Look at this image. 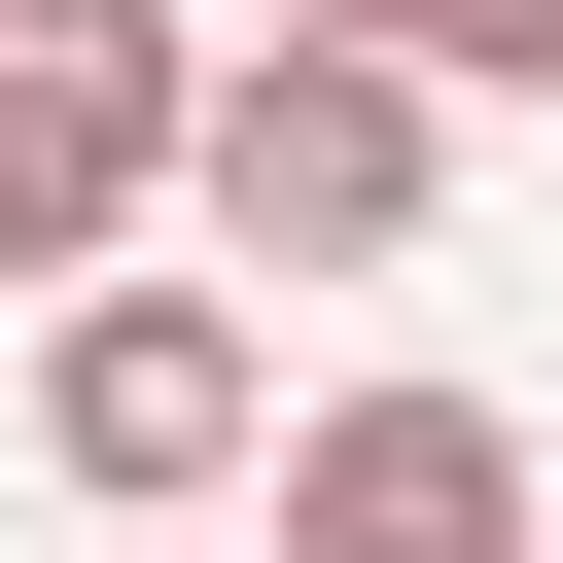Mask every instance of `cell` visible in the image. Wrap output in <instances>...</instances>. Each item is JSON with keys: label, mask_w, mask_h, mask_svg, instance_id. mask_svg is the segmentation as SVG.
Wrapping results in <instances>:
<instances>
[{"label": "cell", "mask_w": 563, "mask_h": 563, "mask_svg": "<svg viewBox=\"0 0 563 563\" xmlns=\"http://www.w3.org/2000/svg\"><path fill=\"white\" fill-rule=\"evenodd\" d=\"M35 457H70L106 528L246 493V457H282V352H246V282H70V317H35Z\"/></svg>", "instance_id": "obj_2"}, {"label": "cell", "mask_w": 563, "mask_h": 563, "mask_svg": "<svg viewBox=\"0 0 563 563\" xmlns=\"http://www.w3.org/2000/svg\"><path fill=\"white\" fill-rule=\"evenodd\" d=\"M176 141H211L176 0H0V282H106L176 211Z\"/></svg>", "instance_id": "obj_3"}, {"label": "cell", "mask_w": 563, "mask_h": 563, "mask_svg": "<svg viewBox=\"0 0 563 563\" xmlns=\"http://www.w3.org/2000/svg\"><path fill=\"white\" fill-rule=\"evenodd\" d=\"M282 563H563V528H528V422L493 387H317L282 422Z\"/></svg>", "instance_id": "obj_4"}, {"label": "cell", "mask_w": 563, "mask_h": 563, "mask_svg": "<svg viewBox=\"0 0 563 563\" xmlns=\"http://www.w3.org/2000/svg\"><path fill=\"white\" fill-rule=\"evenodd\" d=\"M422 176H457V70H387V35H317V0H282V35L211 70V141H176V211H211L246 282H387Z\"/></svg>", "instance_id": "obj_1"}, {"label": "cell", "mask_w": 563, "mask_h": 563, "mask_svg": "<svg viewBox=\"0 0 563 563\" xmlns=\"http://www.w3.org/2000/svg\"><path fill=\"white\" fill-rule=\"evenodd\" d=\"M317 35H387V70H457V106H563V0H317Z\"/></svg>", "instance_id": "obj_5"}]
</instances>
